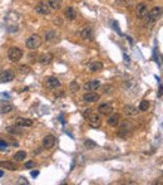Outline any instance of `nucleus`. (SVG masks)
Returning <instances> with one entry per match:
<instances>
[{"instance_id":"nucleus-1","label":"nucleus","mask_w":163,"mask_h":185,"mask_svg":"<svg viewBox=\"0 0 163 185\" xmlns=\"http://www.w3.org/2000/svg\"><path fill=\"white\" fill-rule=\"evenodd\" d=\"M41 38H40V35L38 34H33V35H30L29 38L27 39L25 42V46L29 48V49H38L40 46H41Z\"/></svg>"},{"instance_id":"nucleus-2","label":"nucleus","mask_w":163,"mask_h":185,"mask_svg":"<svg viewBox=\"0 0 163 185\" xmlns=\"http://www.w3.org/2000/svg\"><path fill=\"white\" fill-rule=\"evenodd\" d=\"M8 57L11 62H19L23 57V51L19 47H11L8 52Z\"/></svg>"},{"instance_id":"nucleus-3","label":"nucleus","mask_w":163,"mask_h":185,"mask_svg":"<svg viewBox=\"0 0 163 185\" xmlns=\"http://www.w3.org/2000/svg\"><path fill=\"white\" fill-rule=\"evenodd\" d=\"M86 117H87L88 123L92 127H99L100 126V117H99L98 113H94V112H92V111H89L88 116H86Z\"/></svg>"},{"instance_id":"nucleus-4","label":"nucleus","mask_w":163,"mask_h":185,"mask_svg":"<svg viewBox=\"0 0 163 185\" xmlns=\"http://www.w3.org/2000/svg\"><path fill=\"white\" fill-rule=\"evenodd\" d=\"M35 11L41 15H48L50 13V7L48 1H39L37 5H35Z\"/></svg>"},{"instance_id":"nucleus-5","label":"nucleus","mask_w":163,"mask_h":185,"mask_svg":"<svg viewBox=\"0 0 163 185\" xmlns=\"http://www.w3.org/2000/svg\"><path fill=\"white\" fill-rule=\"evenodd\" d=\"M15 78V75L13 71H4L1 75H0V83H8L11 82Z\"/></svg>"},{"instance_id":"nucleus-6","label":"nucleus","mask_w":163,"mask_h":185,"mask_svg":"<svg viewBox=\"0 0 163 185\" xmlns=\"http://www.w3.org/2000/svg\"><path fill=\"white\" fill-rule=\"evenodd\" d=\"M80 37H82L84 40H93L94 39V32H93V29L90 28V27L83 28L82 32H80Z\"/></svg>"},{"instance_id":"nucleus-7","label":"nucleus","mask_w":163,"mask_h":185,"mask_svg":"<svg viewBox=\"0 0 163 185\" xmlns=\"http://www.w3.org/2000/svg\"><path fill=\"white\" fill-rule=\"evenodd\" d=\"M136 13H137V16L138 18H143L148 13V5L146 3H139L137 4L136 7Z\"/></svg>"},{"instance_id":"nucleus-8","label":"nucleus","mask_w":163,"mask_h":185,"mask_svg":"<svg viewBox=\"0 0 163 185\" xmlns=\"http://www.w3.org/2000/svg\"><path fill=\"white\" fill-rule=\"evenodd\" d=\"M100 87V82L99 81H89V82H86L83 84V90H86L87 92H92V91H95Z\"/></svg>"},{"instance_id":"nucleus-9","label":"nucleus","mask_w":163,"mask_h":185,"mask_svg":"<svg viewBox=\"0 0 163 185\" xmlns=\"http://www.w3.org/2000/svg\"><path fill=\"white\" fill-rule=\"evenodd\" d=\"M15 125L18 127H30L33 125V120L24 119V117H16L15 119Z\"/></svg>"},{"instance_id":"nucleus-10","label":"nucleus","mask_w":163,"mask_h":185,"mask_svg":"<svg viewBox=\"0 0 163 185\" xmlns=\"http://www.w3.org/2000/svg\"><path fill=\"white\" fill-rule=\"evenodd\" d=\"M98 112H99L100 115H104V116L112 115V113H113V107H112V104H109V103H103V104H100V106L98 107Z\"/></svg>"},{"instance_id":"nucleus-11","label":"nucleus","mask_w":163,"mask_h":185,"mask_svg":"<svg viewBox=\"0 0 163 185\" xmlns=\"http://www.w3.org/2000/svg\"><path fill=\"white\" fill-rule=\"evenodd\" d=\"M55 145V137L53 135H46L43 139V147L44 149H52V147Z\"/></svg>"},{"instance_id":"nucleus-12","label":"nucleus","mask_w":163,"mask_h":185,"mask_svg":"<svg viewBox=\"0 0 163 185\" xmlns=\"http://www.w3.org/2000/svg\"><path fill=\"white\" fill-rule=\"evenodd\" d=\"M39 63L40 64H43V66H46V64H49L50 62L53 60V54L52 53H43V54H40L39 55Z\"/></svg>"},{"instance_id":"nucleus-13","label":"nucleus","mask_w":163,"mask_h":185,"mask_svg":"<svg viewBox=\"0 0 163 185\" xmlns=\"http://www.w3.org/2000/svg\"><path fill=\"white\" fill-rule=\"evenodd\" d=\"M46 86H48V88H50V90H55V88L60 87V81L55 77H48Z\"/></svg>"},{"instance_id":"nucleus-14","label":"nucleus","mask_w":163,"mask_h":185,"mask_svg":"<svg viewBox=\"0 0 163 185\" xmlns=\"http://www.w3.org/2000/svg\"><path fill=\"white\" fill-rule=\"evenodd\" d=\"M123 111L127 116H137L138 112H139V110H138L136 106H133V104H125Z\"/></svg>"},{"instance_id":"nucleus-15","label":"nucleus","mask_w":163,"mask_h":185,"mask_svg":"<svg viewBox=\"0 0 163 185\" xmlns=\"http://www.w3.org/2000/svg\"><path fill=\"white\" fill-rule=\"evenodd\" d=\"M83 100L86 102H95V101L99 100V95L95 93V92H93V91L92 92H87V93L83 96Z\"/></svg>"},{"instance_id":"nucleus-16","label":"nucleus","mask_w":163,"mask_h":185,"mask_svg":"<svg viewBox=\"0 0 163 185\" xmlns=\"http://www.w3.org/2000/svg\"><path fill=\"white\" fill-rule=\"evenodd\" d=\"M89 69L90 72H99L103 69V63L102 62H93V63L89 64Z\"/></svg>"},{"instance_id":"nucleus-17","label":"nucleus","mask_w":163,"mask_h":185,"mask_svg":"<svg viewBox=\"0 0 163 185\" xmlns=\"http://www.w3.org/2000/svg\"><path fill=\"white\" fill-rule=\"evenodd\" d=\"M57 39H58V35H57L55 30H49V32H46V34H45V40L46 42L53 43V42H55Z\"/></svg>"},{"instance_id":"nucleus-18","label":"nucleus","mask_w":163,"mask_h":185,"mask_svg":"<svg viewBox=\"0 0 163 185\" xmlns=\"http://www.w3.org/2000/svg\"><path fill=\"white\" fill-rule=\"evenodd\" d=\"M0 168L14 171V170H16V165L14 163H10V161H0Z\"/></svg>"},{"instance_id":"nucleus-19","label":"nucleus","mask_w":163,"mask_h":185,"mask_svg":"<svg viewBox=\"0 0 163 185\" xmlns=\"http://www.w3.org/2000/svg\"><path fill=\"white\" fill-rule=\"evenodd\" d=\"M119 120H120V117H119L118 113H116V115H111V116H109V119H108V125H111V126H118Z\"/></svg>"},{"instance_id":"nucleus-20","label":"nucleus","mask_w":163,"mask_h":185,"mask_svg":"<svg viewBox=\"0 0 163 185\" xmlns=\"http://www.w3.org/2000/svg\"><path fill=\"white\" fill-rule=\"evenodd\" d=\"M75 15H77V13H75L74 8H72V7L67 8V10H65V18H67L68 20H73V19H75Z\"/></svg>"},{"instance_id":"nucleus-21","label":"nucleus","mask_w":163,"mask_h":185,"mask_svg":"<svg viewBox=\"0 0 163 185\" xmlns=\"http://www.w3.org/2000/svg\"><path fill=\"white\" fill-rule=\"evenodd\" d=\"M48 4H49L50 9H54V10H59L62 8V0H49Z\"/></svg>"},{"instance_id":"nucleus-22","label":"nucleus","mask_w":163,"mask_h":185,"mask_svg":"<svg viewBox=\"0 0 163 185\" xmlns=\"http://www.w3.org/2000/svg\"><path fill=\"white\" fill-rule=\"evenodd\" d=\"M25 157H27V152L25 151H18L14 155V160H15V161H18V163L25 160Z\"/></svg>"},{"instance_id":"nucleus-23","label":"nucleus","mask_w":163,"mask_h":185,"mask_svg":"<svg viewBox=\"0 0 163 185\" xmlns=\"http://www.w3.org/2000/svg\"><path fill=\"white\" fill-rule=\"evenodd\" d=\"M11 111H13V106L11 104L4 103L0 106V113H8V112H11Z\"/></svg>"},{"instance_id":"nucleus-24","label":"nucleus","mask_w":163,"mask_h":185,"mask_svg":"<svg viewBox=\"0 0 163 185\" xmlns=\"http://www.w3.org/2000/svg\"><path fill=\"white\" fill-rule=\"evenodd\" d=\"M84 146L88 147V150H92V149H95V147L98 146V144L94 142L93 140H89V139H88V140L84 141Z\"/></svg>"},{"instance_id":"nucleus-25","label":"nucleus","mask_w":163,"mask_h":185,"mask_svg":"<svg viewBox=\"0 0 163 185\" xmlns=\"http://www.w3.org/2000/svg\"><path fill=\"white\" fill-rule=\"evenodd\" d=\"M149 110V102L143 100L141 103H139V111H142V112H146V111Z\"/></svg>"},{"instance_id":"nucleus-26","label":"nucleus","mask_w":163,"mask_h":185,"mask_svg":"<svg viewBox=\"0 0 163 185\" xmlns=\"http://www.w3.org/2000/svg\"><path fill=\"white\" fill-rule=\"evenodd\" d=\"M69 88H70V91L74 93V92H77L78 90H79V84H78L77 82H72V83L69 84Z\"/></svg>"},{"instance_id":"nucleus-27","label":"nucleus","mask_w":163,"mask_h":185,"mask_svg":"<svg viewBox=\"0 0 163 185\" xmlns=\"http://www.w3.org/2000/svg\"><path fill=\"white\" fill-rule=\"evenodd\" d=\"M8 147V141H5V140H1L0 139V150L4 151L5 149Z\"/></svg>"},{"instance_id":"nucleus-28","label":"nucleus","mask_w":163,"mask_h":185,"mask_svg":"<svg viewBox=\"0 0 163 185\" xmlns=\"http://www.w3.org/2000/svg\"><path fill=\"white\" fill-rule=\"evenodd\" d=\"M7 130H8V132H10V134H14V135H15V134H20L19 131H16L18 128H15V127H8Z\"/></svg>"},{"instance_id":"nucleus-29","label":"nucleus","mask_w":163,"mask_h":185,"mask_svg":"<svg viewBox=\"0 0 163 185\" xmlns=\"http://www.w3.org/2000/svg\"><path fill=\"white\" fill-rule=\"evenodd\" d=\"M34 166H35V163H34V161H28V163L25 164V168H27V169H33Z\"/></svg>"},{"instance_id":"nucleus-30","label":"nucleus","mask_w":163,"mask_h":185,"mask_svg":"<svg viewBox=\"0 0 163 185\" xmlns=\"http://www.w3.org/2000/svg\"><path fill=\"white\" fill-rule=\"evenodd\" d=\"M21 72L23 73H29L30 72V68H29V67H27V66H23L21 67Z\"/></svg>"},{"instance_id":"nucleus-31","label":"nucleus","mask_w":163,"mask_h":185,"mask_svg":"<svg viewBox=\"0 0 163 185\" xmlns=\"http://www.w3.org/2000/svg\"><path fill=\"white\" fill-rule=\"evenodd\" d=\"M18 184H29V181L25 180L24 178H20V179H19V181H18Z\"/></svg>"},{"instance_id":"nucleus-32","label":"nucleus","mask_w":163,"mask_h":185,"mask_svg":"<svg viewBox=\"0 0 163 185\" xmlns=\"http://www.w3.org/2000/svg\"><path fill=\"white\" fill-rule=\"evenodd\" d=\"M38 175H39V171H38V170H35V171H32V176H33V178H37Z\"/></svg>"},{"instance_id":"nucleus-33","label":"nucleus","mask_w":163,"mask_h":185,"mask_svg":"<svg viewBox=\"0 0 163 185\" xmlns=\"http://www.w3.org/2000/svg\"><path fill=\"white\" fill-rule=\"evenodd\" d=\"M40 150H41V149H40V147H38V149H37V150H35V154H39V152H40Z\"/></svg>"},{"instance_id":"nucleus-34","label":"nucleus","mask_w":163,"mask_h":185,"mask_svg":"<svg viewBox=\"0 0 163 185\" xmlns=\"http://www.w3.org/2000/svg\"><path fill=\"white\" fill-rule=\"evenodd\" d=\"M3 175H4V172H3V171H0V176H3Z\"/></svg>"}]
</instances>
